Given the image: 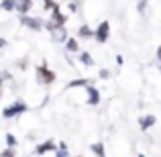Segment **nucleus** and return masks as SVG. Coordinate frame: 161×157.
<instances>
[{"mask_svg":"<svg viewBox=\"0 0 161 157\" xmlns=\"http://www.w3.org/2000/svg\"><path fill=\"white\" fill-rule=\"evenodd\" d=\"M12 2H14V10L20 14H27L33 8V0H12Z\"/></svg>","mask_w":161,"mask_h":157,"instance_id":"423d86ee","label":"nucleus"},{"mask_svg":"<svg viewBox=\"0 0 161 157\" xmlns=\"http://www.w3.org/2000/svg\"><path fill=\"white\" fill-rule=\"evenodd\" d=\"M37 80H39V84H51L55 80V74L45 65V63H41V65L37 67Z\"/></svg>","mask_w":161,"mask_h":157,"instance_id":"20e7f679","label":"nucleus"},{"mask_svg":"<svg viewBox=\"0 0 161 157\" xmlns=\"http://www.w3.org/2000/svg\"><path fill=\"white\" fill-rule=\"evenodd\" d=\"M43 6H45V10H51V12L55 10V8H59L55 0H43Z\"/></svg>","mask_w":161,"mask_h":157,"instance_id":"f3484780","label":"nucleus"},{"mask_svg":"<svg viewBox=\"0 0 161 157\" xmlns=\"http://www.w3.org/2000/svg\"><path fill=\"white\" fill-rule=\"evenodd\" d=\"M53 35V39L55 41H67V33H65V27H57V29H53V31H49Z\"/></svg>","mask_w":161,"mask_h":157,"instance_id":"9d476101","label":"nucleus"},{"mask_svg":"<svg viewBox=\"0 0 161 157\" xmlns=\"http://www.w3.org/2000/svg\"><path fill=\"white\" fill-rule=\"evenodd\" d=\"M6 145H8V147H14V145H16V139H14V135H10V133L6 135Z\"/></svg>","mask_w":161,"mask_h":157,"instance_id":"6ab92c4d","label":"nucleus"},{"mask_svg":"<svg viewBox=\"0 0 161 157\" xmlns=\"http://www.w3.org/2000/svg\"><path fill=\"white\" fill-rule=\"evenodd\" d=\"M2 47H6V39H2V37H0V49Z\"/></svg>","mask_w":161,"mask_h":157,"instance_id":"5701e85b","label":"nucleus"},{"mask_svg":"<svg viewBox=\"0 0 161 157\" xmlns=\"http://www.w3.org/2000/svg\"><path fill=\"white\" fill-rule=\"evenodd\" d=\"M57 157H69V153H67V145H65V143H59Z\"/></svg>","mask_w":161,"mask_h":157,"instance_id":"a211bd4d","label":"nucleus"},{"mask_svg":"<svg viewBox=\"0 0 161 157\" xmlns=\"http://www.w3.org/2000/svg\"><path fill=\"white\" fill-rule=\"evenodd\" d=\"M139 157H145V155H139Z\"/></svg>","mask_w":161,"mask_h":157,"instance_id":"393cba45","label":"nucleus"},{"mask_svg":"<svg viewBox=\"0 0 161 157\" xmlns=\"http://www.w3.org/2000/svg\"><path fill=\"white\" fill-rule=\"evenodd\" d=\"M20 23H23L25 27L33 29V31H41V27H43V23H41L39 19H33V16H29V14H20Z\"/></svg>","mask_w":161,"mask_h":157,"instance_id":"39448f33","label":"nucleus"},{"mask_svg":"<svg viewBox=\"0 0 161 157\" xmlns=\"http://www.w3.org/2000/svg\"><path fill=\"white\" fill-rule=\"evenodd\" d=\"M0 157H14V149H12V147H8L6 151H2V155Z\"/></svg>","mask_w":161,"mask_h":157,"instance_id":"aec40b11","label":"nucleus"},{"mask_svg":"<svg viewBox=\"0 0 161 157\" xmlns=\"http://www.w3.org/2000/svg\"><path fill=\"white\" fill-rule=\"evenodd\" d=\"M45 27H47V31H53V29H57V27H65V16H63V12L59 10V8H55L51 12V19L45 23Z\"/></svg>","mask_w":161,"mask_h":157,"instance_id":"f03ea898","label":"nucleus"},{"mask_svg":"<svg viewBox=\"0 0 161 157\" xmlns=\"http://www.w3.org/2000/svg\"><path fill=\"white\" fill-rule=\"evenodd\" d=\"M86 92H88V104L96 106V104L100 102V92H98V88H94V86H90V84H88V86H86Z\"/></svg>","mask_w":161,"mask_h":157,"instance_id":"0eeeda50","label":"nucleus"},{"mask_svg":"<svg viewBox=\"0 0 161 157\" xmlns=\"http://www.w3.org/2000/svg\"><path fill=\"white\" fill-rule=\"evenodd\" d=\"M92 151H94V153L98 155V157H106V153H104V145H102V143H94V145H92Z\"/></svg>","mask_w":161,"mask_h":157,"instance_id":"2eb2a0df","label":"nucleus"},{"mask_svg":"<svg viewBox=\"0 0 161 157\" xmlns=\"http://www.w3.org/2000/svg\"><path fill=\"white\" fill-rule=\"evenodd\" d=\"M65 51H69V53H75V51H80V47H78V41H75V39H67V41H65Z\"/></svg>","mask_w":161,"mask_h":157,"instance_id":"f8f14e48","label":"nucleus"},{"mask_svg":"<svg viewBox=\"0 0 161 157\" xmlns=\"http://www.w3.org/2000/svg\"><path fill=\"white\" fill-rule=\"evenodd\" d=\"M80 61H82L84 65H88V67H90V65H94V59H92V57H90V53H86V51H82V53H80Z\"/></svg>","mask_w":161,"mask_h":157,"instance_id":"4468645a","label":"nucleus"},{"mask_svg":"<svg viewBox=\"0 0 161 157\" xmlns=\"http://www.w3.org/2000/svg\"><path fill=\"white\" fill-rule=\"evenodd\" d=\"M49 151H57V149H55V143H53V141L41 143V145L35 149V153H37V155H45V153H49Z\"/></svg>","mask_w":161,"mask_h":157,"instance_id":"1a4fd4ad","label":"nucleus"},{"mask_svg":"<svg viewBox=\"0 0 161 157\" xmlns=\"http://www.w3.org/2000/svg\"><path fill=\"white\" fill-rule=\"evenodd\" d=\"M0 8L6 10V12H12L14 10V2H12V0H2V2H0Z\"/></svg>","mask_w":161,"mask_h":157,"instance_id":"dca6fc26","label":"nucleus"},{"mask_svg":"<svg viewBox=\"0 0 161 157\" xmlns=\"http://www.w3.org/2000/svg\"><path fill=\"white\" fill-rule=\"evenodd\" d=\"M88 84H90V80H86V78H82V80H71V82L67 84V88H80V86L86 88Z\"/></svg>","mask_w":161,"mask_h":157,"instance_id":"ddd939ff","label":"nucleus"},{"mask_svg":"<svg viewBox=\"0 0 161 157\" xmlns=\"http://www.w3.org/2000/svg\"><path fill=\"white\" fill-rule=\"evenodd\" d=\"M159 71H161V67H159Z\"/></svg>","mask_w":161,"mask_h":157,"instance_id":"a878e982","label":"nucleus"},{"mask_svg":"<svg viewBox=\"0 0 161 157\" xmlns=\"http://www.w3.org/2000/svg\"><path fill=\"white\" fill-rule=\"evenodd\" d=\"M27 112V104L23 102V100H16V102H12L10 106H6V108L2 110V116L4 118H12V116H19V114Z\"/></svg>","mask_w":161,"mask_h":157,"instance_id":"f257e3e1","label":"nucleus"},{"mask_svg":"<svg viewBox=\"0 0 161 157\" xmlns=\"http://www.w3.org/2000/svg\"><path fill=\"white\" fill-rule=\"evenodd\" d=\"M145 2H147V0H141V2H139V12L145 10Z\"/></svg>","mask_w":161,"mask_h":157,"instance_id":"4be33fe9","label":"nucleus"},{"mask_svg":"<svg viewBox=\"0 0 161 157\" xmlns=\"http://www.w3.org/2000/svg\"><path fill=\"white\" fill-rule=\"evenodd\" d=\"M157 59L161 61V45H159V49H157Z\"/></svg>","mask_w":161,"mask_h":157,"instance_id":"b1692460","label":"nucleus"},{"mask_svg":"<svg viewBox=\"0 0 161 157\" xmlns=\"http://www.w3.org/2000/svg\"><path fill=\"white\" fill-rule=\"evenodd\" d=\"M108 76H110V74H108V70H100V78H104V80H106Z\"/></svg>","mask_w":161,"mask_h":157,"instance_id":"412c9836","label":"nucleus"},{"mask_svg":"<svg viewBox=\"0 0 161 157\" xmlns=\"http://www.w3.org/2000/svg\"><path fill=\"white\" fill-rule=\"evenodd\" d=\"M78 35L82 37V39H90V37H94V31H92L88 25H82V27H80V31H78Z\"/></svg>","mask_w":161,"mask_h":157,"instance_id":"9b49d317","label":"nucleus"},{"mask_svg":"<svg viewBox=\"0 0 161 157\" xmlns=\"http://www.w3.org/2000/svg\"><path fill=\"white\" fill-rule=\"evenodd\" d=\"M155 121H157V118H155L153 114H147V116L139 118V126H141V131H147V129H151V126L155 125Z\"/></svg>","mask_w":161,"mask_h":157,"instance_id":"6e6552de","label":"nucleus"},{"mask_svg":"<svg viewBox=\"0 0 161 157\" xmlns=\"http://www.w3.org/2000/svg\"><path fill=\"white\" fill-rule=\"evenodd\" d=\"M110 37V23L108 20H102V23L98 25V29L94 31V39L98 41V43H106Z\"/></svg>","mask_w":161,"mask_h":157,"instance_id":"7ed1b4c3","label":"nucleus"}]
</instances>
